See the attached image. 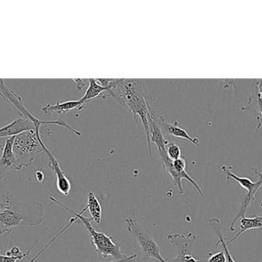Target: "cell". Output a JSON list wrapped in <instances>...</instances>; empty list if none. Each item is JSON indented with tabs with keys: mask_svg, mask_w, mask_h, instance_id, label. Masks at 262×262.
Here are the masks:
<instances>
[{
	"mask_svg": "<svg viewBox=\"0 0 262 262\" xmlns=\"http://www.w3.org/2000/svg\"><path fill=\"white\" fill-rule=\"evenodd\" d=\"M262 228V215L261 216H254L252 218H246V216L240 218V231L238 233L227 243V246L233 243L240 238L243 234L252 229H259Z\"/></svg>",
	"mask_w": 262,
	"mask_h": 262,
	"instance_id": "2e32d148",
	"label": "cell"
},
{
	"mask_svg": "<svg viewBox=\"0 0 262 262\" xmlns=\"http://www.w3.org/2000/svg\"><path fill=\"white\" fill-rule=\"evenodd\" d=\"M159 155H160V160H161L162 164H163V167L166 169V172L169 174L171 178L173 180L174 184L175 186H177L178 188L179 191L180 192V194L181 195H184L185 192L183 190V186H182V180L183 178L187 180L190 184H192L193 186V187L196 189L197 192L200 194V196L203 197L204 196V194H203V190H202L200 186L197 184L196 182L186 172V171H183L182 172H177L175 169H174L173 165H172V161L171 159H169L168 155H166V150H158Z\"/></svg>",
	"mask_w": 262,
	"mask_h": 262,
	"instance_id": "ba28073f",
	"label": "cell"
},
{
	"mask_svg": "<svg viewBox=\"0 0 262 262\" xmlns=\"http://www.w3.org/2000/svg\"><path fill=\"white\" fill-rule=\"evenodd\" d=\"M159 126H160L161 130L164 131L166 133L172 135V136L177 137V138H183L192 143L195 146H199L200 144V140L197 138H192L187 131L183 129V128L180 127L179 126V122L176 121L173 124L167 123L163 116H160L158 121Z\"/></svg>",
	"mask_w": 262,
	"mask_h": 262,
	"instance_id": "4fadbf2b",
	"label": "cell"
},
{
	"mask_svg": "<svg viewBox=\"0 0 262 262\" xmlns=\"http://www.w3.org/2000/svg\"><path fill=\"white\" fill-rule=\"evenodd\" d=\"M0 96L3 98L5 102L12 105L23 115L24 118H29L35 125L41 123V120L34 116L28 111L21 97L18 95L16 92H14L12 89H9L6 86L4 79L3 78H0Z\"/></svg>",
	"mask_w": 262,
	"mask_h": 262,
	"instance_id": "30bf717a",
	"label": "cell"
},
{
	"mask_svg": "<svg viewBox=\"0 0 262 262\" xmlns=\"http://www.w3.org/2000/svg\"><path fill=\"white\" fill-rule=\"evenodd\" d=\"M166 152L169 159L172 161H175L181 157V149L179 147L178 145L170 143V142H169L166 145Z\"/></svg>",
	"mask_w": 262,
	"mask_h": 262,
	"instance_id": "ffe728a7",
	"label": "cell"
},
{
	"mask_svg": "<svg viewBox=\"0 0 262 262\" xmlns=\"http://www.w3.org/2000/svg\"><path fill=\"white\" fill-rule=\"evenodd\" d=\"M15 137L6 138L4 146H0V180L10 175L13 171H18V163L13 152Z\"/></svg>",
	"mask_w": 262,
	"mask_h": 262,
	"instance_id": "9c48e42d",
	"label": "cell"
},
{
	"mask_svg": "<svg viewBox=\"0 0 262 262\" xmlns=\"http://www.w3.org/2000/svg\"><path fill=\"white\" fill-rule=\"evenodd\" d=\"M137 259V255H130V256H127L124 259L118 260V261H108V262H135ZM99 262H107V261H99Z\"/></svg>",
	"mask_w": 262,
	"mask_h": 262,
	"instance_id": "cb8c5ba5",
	"label": "cell"
},
{
	"mask_svg": "<svg viewBox=\"0 0 262 262\" xmlns=\"http://www.w3.org/2000/svg\"><path fill=\"white\" fill-rule=\"evenodd\" d=\"M255 87L256 88L257 91H258V93L260 94L262 98V79H258V81L256 82Z\"/></svg>",
	"mask_w": 262,
	"mask_h": 262,
	"instance_id": "484cf974",
	"label": "cell"
},
{
	"mask_svg": "<svg viewBox=\"0 0 262 262\" xmlns=\"http://www.w3.org/2000/svg\"><path fill=\"white\" fill-rule=\"evenodd\" d=\"M168 241L178 248L180 252L178 256L174 259L166 258L167 262H203V260H197L192 254V244L197 239V235L189 233L188 235L183 234H172L167 236Z\"/></svg>",
	"mask_w": 262,
	"mask_h": 262,
	"instance_id": "52a82bcc",
	"label": "cell"
},
{
	"mask_svg": "<svg viewBox=\"0 0 262 262\" xmlns=\"http://www.w3.org/2000/svg\"><path fill=\"white\" fill-rule=\"evenodd\" d=\"M49 199L53 201L55 204L59 206L60 207L64 209V210L74 214L75 217L79 219L81 223L84 224V227L87 229L88 232L90 234L91 239H92V243L94 247L95 248L97 253L100 258L104 259V258H111L115 259V261H118V260L124 259L125 258L126 255L124 252L121 250V244L119 243H116L114 241L112 237L107 236L103 232H98L94 229L92 225L91 224L92 219H89L83 215V213L87 210V206H84L82 210L80 212H76L75 211L72 210L70 208L66 206L63 203H60L59 201L54 198V197H50Z\"/></svg>",
	"mask_w": 262,
	"mask_h": 262,
	"instance_id": "3957f363",
	"label": "cell"
},
{
	"mask_svg": "<svg viewBox=\"0 0 262 262\" xmlns=\"http://www.w3.org/2000/svg\"><path fill=\"white\" fill-rule=\"evenodd\" d=\"M254 172H255V173L258 176V185H259L260 187L262 186V173H260L259 172H258V170H256L255 169H253Z\"/></svg>",
	"mask_w": 262,
	"mask_h": 262,
	"instance_id": "83f0119b",
	"label": "cell"
},
{
	"mask_svg": "<svg viewBox=\"0 0 262 262\" xmlns=\"http://www.w3.org/2000/svg\"><path fill=\"white\" fill-rule=\"evenodd\" d=\"M44 126L41 120V123L35 125L34 130L23 132L15 137L13 152L18 163V171L32 166L35 155L44 152L41 146L42 135L46 129H49L46 127L41 130Z\"/></svg>",
	"mask_w": 262,
	"mask_h": 262,
	"instance_id": "277c9868",
	"label": "cell"
},
{
	"mask_svg": "<svg viewBox=\"0 0 262 262\" xmlns=\"http://www.w3.org/2000/svg\"><path fill=\"white\" fill-rule=\"evenodd\" d=\"M21 250L18 247H13L9 252H6V255H10V256H19L23 255Z\"/></svg>",
	"mask_w": 262,
	"mask_h": 262,
	"instance_id": "603a6c76",
	"label": "cell"
},
{
	"mask_svg": "<svg viewBox=\"0 0 262 262\" xmlns=\"http://www.w3.org/2000/svg\"><path fill=\"white\" fill-rule=\"evenodd\" d=\"M35 125L29 118L19 117L4 127L0 128V139L17 136L23 132L34 130Z\"/></svg>",
	"mask_w": 262,
	"mask_h": 262,
	"instance_id": "7c38bea8",
	"label": "cell"
},
{
	"mask_svg": "<svg viewBox=\"0 0 262 262\" xmlns=\"http://www.w3.org/2000/svg\"><path fill=\"white\" fill-rule=\"evenodd\" d=\"M84 105L81 99L79 100H69V101L63 102V103H58L55 105H46L44 107L41 108V110L43 113L46 115H50L52 113L66 114L73 109H82V106Z\"/></svg>",
	"mask_w": 262,
	"mask_h": 262,
	"instance_id": "5bb4252c",
	"label": "cell"
},
{
	"mask_svg": "<svg viewBox=\"0 0 262 262\" xmlns=\"http://www.w3.org/2000/svg\"><path fill=\"white\" fill-rule=\"evenodd\" d=\"M220 169H221L222 172L225 174L226 178H227V179L235 180L238 184L240 185L241 187L246 189L248 192L247 195L245 196L244 199H243V204H242L239 212L237 213L236 216L234 218L233 221H232L230 228H229V231L232 232L235 231V223L238 221V220L243 218V217L246 216V212H247L248 209H249V206H250V205L252 204V201H253L255 195H256L258 191L259 190L260 187L258 186V181H257L256 183H254L253 181L249 179V178L239 177L235 175V174L232 172V167L223 166L220 168Z\"/></svg>",
	"mask_w": 262,
	"mask_h": 262,
	"instance_id": "8992f818",
	"label": "cell"
},
{
	"mask_svg": "<svg viewBox=\"0 0 262 262\" xmlns=\"http://www.w3.org/2000/svg\"><path fill=\"white\" fill-rule=\"evenodd\" d=\"M35 178L38 183H43L45 179V175L41 171L35 172Z\"/></svg>",
	"mask_w": 262,
	"mask_h": 262,
	"instance_id": "d4e9b609",
	"label": "cell"
},
{
	"mask_svg": "<svg viewBox=\"0 0 262 262\" xmlns=\"http://www.w3.org/2000/svg\"><path fill=\"white\" fill-rule=\"evenodd\" d=\"M209 223L212 232L218 236L219 241L218 243H217V246H221L223 248V251H224L225 255H226L227 262H235L233 257L231 255L229 249H228L227 243H226V238L223 236V232H222L221 220L219 218H216V217H214V218H212L209 220Z\"/></svg>",
	"mask_w": 262,
	"mask_h": 262,
	"instance_id": "e0dca14e",
	"label": "cell"
},
{
	"mask_svg": "<svg viewBox=\"0 0 262 262\" xmlns=\"http://www.w3.org/2000/svg\"><path fill=\"white\" fill-rule=\"evenodd\" d=\"M107 88L106 95L103 98L112 97L117 103L132 112L134 118L138 116L141 120L146 133L149 154H152L149 139V118L156 113L149 103V97L145 92L142 80L111 78Z\"/></svg>",
	"mask_w": 262,
	"mask_h": 262,
	"instance_id": "6da1fadb",
	"label": "cell"
},
{
	"mask_svg": "<svg viewBox=\"0 0 262 262\" xmlns=\"http://www.w3.org/2000/svg\"><path fill=\"white\" fill-rule=\"evenodd\" d=\"M72 80L76 83V86L77 88H78V89H81V88H83L82 86H84V81H83L84 79H79V78L75 79V78H74V79Z\"/></svg>",
	"mask_w": 262,
	"mask_h": 262,
	"instance_id": "4316f807",
	"label": "cell"
},
{
	"mask_svg": "<svg viewBox=\"0 0 262 262\" xmlns=\"http://www.w3.org/2000/svg\"><path fill=\"white\" fill-rule=\"evenodd\" d=\"M6 209L0 212V231L3 235L12 233L17 226H38L45 220L43 205L37 201L18 203L9 195H3Z\"/></svg>",
	"mask_w": 262,
	"mask_h": 262,
	"instance_id": "7a4b0ae2",
	"label": "cell"
},
{
	"mask_svg": "<svg viewBox=\"0 0 262 262\" xmlns=\"http://www.w3.org/2000/svg\"><path fill=\"white\" fill-rule=\"evenodd\" d=\"M207 262H227L224 251L215 254H210Z\"/></svg>",
	"mask_w": 262,
	"mask_h": 262,
	"instance_id": "7402d4cb",
	"label": "cell"
},
{
	"mask_svg": "<svg viewBox=\"0 0 262 262\" xmlns=\"http://www.w3.org/2000/svg\"><path fill=\"white\" fill-rule=\"evenodd\" d=\"M32 248H33V246H32L27 252L21 255H19V256H10V255H2V254H0V262H17L18 261H21L23 258H25V257L29 255Z\"/></svg>",
	"mask_w": 262,
	"mask_h": 262,
	"instance_id": "44dd1931",
	"label": "cell"
},
{
	"mask_svg": "<svg viewBox=\"0 0 262 262\" xmlns=\"http://www.w3.org/2000/svg\"><path fill=\"white\" fill-rule=\"evenodd\" d=\"M243 110L255 117V122L258 125L257 129L262 126V98L256 88L255 87L254 95L249 98V103L243 108Z\"/></svg>",
	"mask_w": 262,
	"mask_h": 262,
	"instance_id": "9a60e30c",
	"label": "cell"
},
{
	"mask_svg": "<svg viewBox=\"0 0 262 262\" xmlns=\"http://www.w3.org/2000/svg\"><path fill=\"white\" fill-rule=\"evenodd\" d=\"M127 230L134 235L140 245L142 252L148 258H152L160 262H167L162 257L160 249L155 240L146 232L132 216L127 217Z\"/></svg>",
	"mask_w": 262,
	"mask_h": 262,
	"instance_id": "5b68a950",
	"label": "cell"
},
{
	"mask_svg": "<svg viewBox=\"0 0 262 262\" xmlns=\"http://www.w3.org/2000/svg\"><path fill=\"white\" fill-rule=\"evenodd\" d=\"M87 209L92 216V221H95L97 225L101 224V218H102V209L101 203L98 201L95 194L92 192L89 193L88 196Z\"/></svg>",
	"mask_w": 262,
	"mask_h": 262,
	"instance_id": "ac0fdd59",
	"label": "cell"
},
{
	"mask_svg": "<svg viewBox=\"0 0 262 262\" xmlns=\"http://www.w3.org/2000/svg\"><path fill=\"white\" fill-rule=\"evenodd\" d=\"M41 146H42L44 152H46V155L49 158V167L56 176V187L60 194L63 195H69L72 189V184L70 180L67 178L66 174L63 172L60 166L59 163L55 158V155L51 152V151L48 149L47 146L45 145L44 142L41 141Z\"/></svg>",
	"mask_w": 262,
	"mask_h": 262,
	"instance_id": "8fae6325",
	"label": "cell"
},
{
	"mask_svg": "<svg viewBox=\"0 0 262 262\" xmlns=\"http://www.w3.org/2000/svg\"><path fill=\"white\" fill-rule=\"evenodd\" d=\"M6 208L7 207H6V204H5L4 203H1V201H0V212L6 210Z\"/></svg>",
	"mask_w": 262,
	"mask_h": 262,
	"instance_id": "f1b7e54d",
	"label": "cell"
},
{
	"mask_svg": "<svg viewBox=\"0 0 262 262\" xmlns=\"http://www.w3.org/2000/svg\"><path fill=\"white\" fill-rule=\"evenodd\" d=\"M88 80H89V87H88L84 96L81 98V101L84 104H86L88 102L91 101V100L98 98L101 93L107 91V88L101 86L98 83V80L94 79V78H89Z\"/></svg>",
	"mask_w": 262,
	"mask_h": 262,
	"instance_id": "d6986e66",
	"label": "cell"
}]
</instances>
